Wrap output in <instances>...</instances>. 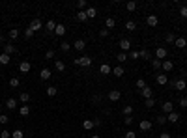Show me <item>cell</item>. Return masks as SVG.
<instances>
[{"label": "cell", "mask_w": 187, "mask_h": 138, "mask_svg": "<svg viewBox=\"0 0 187 138\" xmlns=\"http://www.w3.org/2000/svg\"><path fill=\"white\" fill-rule=\"evenodd\" d=\"M73 64H75V65H81V67H90V65H92V58L84 54V56L75 58V60H73Z\"/></svg>", "instance_id": "obj_1"}, {"label": "cell", "mask_w": 187, "mask_h": 138, "mask_svg": "<svg viewBox=\"0 0 187 138\" xmlns=\"http://www.w3.org/2000/svg\"><path fill=\"white\" fill-rule=\"evenodd\" d=\"M161 110H163V114H165V116H169L170 112H174V105H172L170 101H165V103H163V106H161Z\"/></svg>", "instance_id": "obj_2"}, {"label": "cell", "mask_w": 187, "mask_h": 138, "mask_svg": "<svg viewBox=\"0 0 187 138\" xmlns=\"http://www.w3.org/2000/svg\"><path fill=\"white\" fill-rule=\"evenodd\" d=\"M17 52V47L13 43H4V54H8V56H11V54Z\"/></svg>", "instance_id": "obj_3"}, {"label": "cell", "mask_w": 187, "mask_h": 138, "mask_svg": "<svg viewBox=\"0 0 187 138\" xmlns=\"http://www.w3.org/2000/svg\"><path fill=\"white\" fill-rule=\"evenodd\" d=\"M161 69L165 73H170L172 69H174V62L172 60H163V65H161Z\"/></svg>", "instance_id": "obj_4"}, {"label": "cell", "mask_w": 187, "mask_h": 138, "mask_svg": "<svg viewBox=\"0 0 187 138\" xmlns=\"http://www.w3.org/2000/svg\"><path fill=\"white\" fill-rule=\"evenodd\" d=\"M73 49L79 51V52H82V51L86 49V41H84V39H77V41L73 43Z\"/></svg>", "instance_id": "obj_5"}, {"label": "cell", "mask_w": 187, "mask_h": 138, "mask_svg": "<svg viewBox=\"0 0 187 138\" xmlns=\"http://www.w3.org/2000/svg\"><path fill=\"white\" fill-rule=\"evenodd\" d=\"M140 95L144 97V101H146V99H152V97H154V92H152V88H150V86H146V88H142V90H140Z\"/></svg>", "instance_id": "obj_6"}, {"label": "cell", "mask_w": 187, "mask_h": 138, "mask_svg": "<svg viewBox=\"0 0 187 138\" xmlns=\"http://www.w3.org/2000/svg\"><path fill=\"white\" fill-rule=\"evenodd\" d=\"M146 23H148V26L155 28V26L159 24V17H157V15H148V17H146Z\"/></svg>", "instance_id": "obj_7"}, {"label": "cell", "mask_w": 187, "mask_h": 138, "mask_svg": "<svg viewBox=\"0 0 187 138\" xmlns=\"http://www.w3.org/2000/svg\"><path fill=\"white\" fill-rule=\"evenodd\" d=\"M30 67H32V65H30V62H28V60H23V62L19 64V71H21V73H28V71H30Z\"/></svg>", "instance_id": "obj_8"}, {"label": "cell", "mask_w": 187, "mask_h": 138, "mask_svg": "<svg viewBox=\"0 0 187 138\" xmlns=\"http://www.w3.org/2000/svg\"><path fill=\"white\" fill-rule=\"evenodd\" d=\"M120 90H110V92H109V101H112V103H116V101H118L120 99Z\"/></svg>", "instance_id": "obj_9"}, {"label": "cell", "mask_w": 187, "mask_h": 138, "mask_svg": "<svg viewBox=\"0 0 187 138\" xmlns=\"http://www.w3.org/2000/svg\"><path fill=\"white\" fill-rule=\"evenodd\" d=\"M155 58L163 62L165 58H167V49H165V47H159V49L155 51Z\"/></svg>", "instance_id": "obj_10"}, {"label": "cell", "mask_w": 187, "mask_h": 138, "mask_svg": "<svg viewBox=\"0 0 187 138\" xmlns=\"http://www.w3.org/2000/svg\"><path fill=\"white\" fill-rule=\"evenodd\" d=\"M51 77H52L51 69H47V67H45V69H41V71H39V79H41V80H49Z\"/></svg>", "instance_id": "obj_11"}, {"label": "cell", "mask_w": 187, "mask_h": 138, "mask_svg": "<svg viewBox=\"0 0 187 138\" xmlns=\"http://www.w3.org/2000/svg\"><path fill=\"white\" fill-rule=\"evenodd\" d=\"M174 88H176V90H180V92H182V90H185V88H187L185 79H178V80H174Z\"/></svg>", "instance_id": "obj_12"}, {"label": "cell", "mask_w": 187, "mask_h": 138, "mask_svg": "<svg viewBox=\"0 0 187 138\" xmlns=\"http://www.w3.org/2000/svg\"><path fill=\"white\" fill-rule=\"evenodd\" d=\"M138 129L140 131H150L152 129V121L150 120H142L140 123H138Z\"/></svg>", "instance_id": "obj_13"}, {"label": "cell", "mask_w": 187, "mask_h": 138, "mask_svg": "<svg viewBox=\"0 0 187 138\" xmlns=\"http://www.w3.org/2000/svg\"><path fill=\"white\" fill-rule=\"evenodd\" d=\"M120 49H122V52H127L131 49V41L129 39H122L120 41Z\"/></svg>", "instance_id": "obj_14"}, {"label": "cell", "mask_w": 187, "mask_h": 138, "mask_svg": "<svg viewBox=\"0 0 187 138\" xmlns=\"http://www.w3.org/2000/svg\"><path fill=\"white\" fill-rule=\"evenodd\" d=\"M167 82H169V75H163V73L157 75V84H159V86H165Z\"/></svg>", "instance_id": "obj_15"}, {"label": "cell", "mask_w": 187, "mask_h": 138, "mask_svg": "<svg viewBox=\"0 0 187 138\" xmlns=\"http://www.w3.org/2000/svg\"><path fill=\"white\" fill-rule=\"evenodd\" d=\"M174 45L178 47V49H185V47H187V39H185V37H176Z\"/></svg>", "instance_id": "obj_16"}, {"label": "cell", "mask_w": 187, "mask_h": 138, "mask_svg": "<svg viewBox=\"0 0 187 138\" xmlns=\"http://www.w3.org/2000/svg\"><path fill=\"white\" fill-rule=\"evenodd\" d=\"M99 73H101V75H110V73H112V67H110L109 64H101Z\"/></svg>", "instance_id": "obj_17"}, {"label": "cell", "mask_w": 187, "mask_h": 138, "mask_svg": "<svg viewBox=\"0 0 187 138\" xmlns=\"http://www.w3.org/2000/svg\"><path fill=\"white\" fill-rule=\"evenodd\" d=\"M6 108H8V110H15V108H17V99L10 97L8 101H6Z\"/></svg>", "instance_id": "obj_18"}, {"label": "cell", "mask_w": 187, "mask_h": 138, "mask_svg": "<svg viewBox=\"0 0 187 138\" xmlns=\"http://www.w3.org/2000/svg\"><path fill=\"white\" fill-rule=\"evenodd\" d=\"M114 26H116V21H114L112 17H107V19H105V28H107V30H112Z\"/></svg>", "instance_id": "obj_19"}, {"label": "cell", "mask_w": 187, "mask_h": 138, "mask_svg": "<svg viewBox=\"0 0 187 138\" xmlns=\"http://www.w3.org/2000/svg\"><path fill=\"white\" fill-rule=\"evenodd\" d=\"M54 67H56V71H60V73L66 71V64L62 60H54Z\"/></svg>", "instance_id": "obj_20"}, {"label": "cell", "mask_w": 187, "mask_h": 138, "mask_svg": "<svg viewBox=\"0 0 187 138\" xmlns=\"http://www.w3.org/2000/svg\"><path fill=\"white\" fill-rule=\"evenodd\" d=\"M167 120H169L170 123H178V121H180V114H178V112H170V114L167 116Z\"/></svg>", "instance_id": "obj_21"}, {"label": "cell", "mask_w": 187, "mask_h": 138, "mask_svg": "<svg viewBox=\"0 0 187 138\" xmlns=\"http://www.w3.org/2000/svg\"><path fill=\"white\" fill-rule=\"evenodd\" d=\"M19 114L23 116V118H26V116L30 114V106H28V105H23V106L19 108Z\"/></svg>", "instance_id": "obj_22"}, {"label": "cell", "mask_w": 187, "mask_h": 138, "mask_svg": "<svg viewBox=\"0 0 187 138\" xmlns=\"http://www.w3.org/2000/svg\"><path fill=\"white\" fill-rule=\"evenodd\" d=\"M86 15H88V19H95V15H98V10L90 6V8H86Z\"/></svg>", "instance_id": "obj_23"}, {"label": "cell", "mask_w": 187, "mask_h": 138, "mask_svg": "<svg viewBox=\"0 0 187 138\" xmlns=\"http://www.w3.org/2000/svg\"><path fill=\"white\" fill-rule=\"evenodd\" d=\"M45 28H47V32H52L54 34V30H56V23H54V21H47Z\"/></svg>", "instance_id": "obj_24"}, {"label": "cell", "mask_w": 187, "mask_h": 138, "mask_svg": "<svg viewBox=\"0 0 187 138\" xmlns=\"http://www.w3.org/2000/svg\"><path fill=\"white\" fill-rule=\"evenodd\" d=\"M30 28H32L34 32H36V30H39V28H41V21H39V19H34L32 23H30Z\"/></svg>", "instance_id": "obj_25"}, {"label": "cell", "mask_w": 187, "mask_h": 138, "mask_svg": "<svg viewBox=\"0 0 187 138\" xmlns=\"http://www.w3.org/2000/svg\"><path fill=\"white\" fill-rule=\"evenodd\" d=\"M54 34H56V36H64V34H66V26L64 24H56V30H54Z\"/></svg>", "instance_id": "obj_26"}, {"label": "cell", "mask_w": 187, "mask_h": 138, "mask_svg": "<svg viewBox=\"0 0 187 138\" xmlns=\"http://www.w3.org/2000/svg\"><path fill=\"white\" fill-rule=\"evenodd\" d=\"M150 62H152V67H154L155 71H159V69H161V65H163V62H161V60H157V58L150 60Z\"/></svg>", "instance_id": "obj_27"}, {"label": "cell", "mask_w": 187, "mask_h": 138, "mask_svg": "<svg viewBox=\"0 0 187 138\" xmlns=\"http://www.w3.org/2000/svg\"><path fill=\"white\" fill-rule=\"evenodd\" d=\"M86 19H88V15H86V10H84V11H77V21H79V23H84Z\"/></svg>", "instance_id": "obj_28"}, {"label": "cell", "mask_w": 187, "mask_h": 138, "mask_svg": "<svg viewBox=\"0 0 187 138\" xmlns=\"http://www.w3.org/2000/svg\"><path fill=\"white\" fill-rule=\"evenodd\" d=\"M82 127H84L86 131L94 129V127H95V125H94V120H84V121H82Z\"/></svg>", "instance_id": "obj_29"}, {"label": "cell", "mask_w": 187, "mask_h": 138, "mask_svg": "<svg viewBox=\"0 0 187 138\" xmlns=\"http://www.w3.org/2000/svg\"><path fill=\"white\" fill-rule=\"evenodd\" d=\"M45 92H47V95H49V97H54V95L58 93V88H54V86H49V88L45 90Z\"/></svg>", "instance_id": "obj_30"}, {"label": "cell", "mask_w": 187, "mask_h": 138, "mask_svg": "<svg viewBox=\"0 0 187 138\" xmlns=\"http://www.w3.org/2000/svg\"><path fill=\"white\" fill-rule=\"evenodd\" d=\"M122 114H123V118H126V116H131V114H133V106L126 105V106H123V110H122Z\"/></svg>", "instance_id": "obj_31"}, {"label": "cell", "mask_w": 187, "mask_h": 138, "mask_svg": "<svg viewBox=\"0 0 187 138\" xmlns=\"http://www.w3.org/2000/svg\"><path fill=\"white\" fill-rule=\"evenodd\" d=\"M112 73H114V77H123V67L122 65H116L112 69Z\"/></svg>", "instance_id": "obj_32"}, {"label": "cell", "mask_w": 187, "mask_h": 138, "mask_svg": "<svg viewBox=\"0 0 187 138\" xmlns=\"http://www.w3.org/2000/svg\"><path fill=\"white\" fill-rule=\"evenodd\" d=\"M126 30H129V32L137 30V23H135V21H127V23H126Z\"/></svg>", "instance_id": "obj_33"}, {"label": "cell", "mask_w": 187, "mask_h": 138, "mask_svg": "<svg viewBox=\"0 0 187 138\" xmlns=\"http://www.w3.org/2000/svg\"><path fill=\"white\" fill-rule=\"evenodd\" d=\"M19 101H21V103H28V101H30V93H26V92L19 93Z\"/></svg>", "instance_id": "obj_34"}, {"label": "cell", "mask_w": 187, "mask_h": 138, "mask_svg": "<svg viewBox=\"0 0 187 138\" xmlns=\"http://www.w3.org/2000/svg\"><path fill=\"white\" fill-rule=\"evenodd\" d=\"M10 60H11V58L8 56V54H4V52L0 54V64H2V65H8V64H10Z\"/></svg>", "instance_id": "obj_35"}, {"label": "cell", "mask_w": 187, "mask_h": 138, "mask_svg": "<svg viewBox=\"0 0 187 138\" xmlns=\"http://www.w3.org/2000/svg\"><path fill=\"white\" fill-rule=\"evenodd\" d=\"M155 121L159 123V125H165V123H167L169 120H167V116H165V114H159L157 118H155Z\"/></svg>", "instance_id": "obj_36"}, {"label": "cell", "mask_w": 187, "mask_h": 138, "mask_svg": "<svg viewBox=\"0 0 187 138\" xmlns=\"http://www.w3.org/2000/svg\"><path fill=\"white\" fill-rule=\"evenodd\" d=\"M71 43H67V41H62V43H60V51H64V52H67L69 49H71Z\"/></svg>", "instance_id": "obj_37"}, {"label": "cell", "mask_w": 187, "mask_h": 138, "mask_svg": "<svg viewBox=\"0 0 187 138\" xmlns=\"http://www.w3.org/2000/svg\"><path fill=\"white\" fill-rule=\"evenodd\" d=\"M126 8H127V11H135L137 10V2L135 0H129V2L126 4Z\"/></svg>", "instance_id": "obj_38"}, {"label": "cell", "mask_w": 187, "mask_h": 138, "mask_svg": "<svg viewBox=\"0 0 187 138\" xmlns=\"http://www.w3.org/2000/svg\"><path fill=\"white\" fill-rule=\"evenodd\" d=\"M11 138H24V133H23L21 129H15V131L11 133Z\"/></svg>", "instance_id": "obj_39"}, {"label": "cell", "mask_w": 187, "mask_h": 138, "mask_svg": "<svg viewBox=\"0 0 187 138\" xmlns=\"http://www.w3.org/2000/svg\"><path fill=\"white\" fill-rule=\"evenodd\" d=\"M140 58H144V60H152L150 51H148V49H142V51H140Z\"/></svg>", "instance_id": "obj_40"}, {"label": "cell", "mask_w": 187, "mask_h": 138, "mask_svg": "<svg viewBox=\"0 0 187 138\" xmlns=\"http://www.w3.org/2000/svg\"><path fill=\"white\" fill-rule=\"evenodd\" d=\"M165 39H167V43H174V41H176V36H174L172 32H169L167 36H165Z\"/></svg>", "instance_id": "obj_41"}, {"label": "cell", "mask_w": 187, "mask_h": 138, "mask_svg": "<svg viewBox=\"0 0 187 138\" xmlns=\"http://www.w3.org/2000/svg\"><path fill=\"white\" fill-rule=\"evenodd\" d=\"M19 84H21V80H19L17 77H13V79L10 80V86H11V88H19Z\"/></svg>", "instance_id": "obj_42"}, {"label": "cell", "mask_w": 187, "mask_h": 138, "mask_svg": "<svg viewBox=\"0 0 187 138\" xmlns=\"http://www.w3.org/2000/svg\"><path fill=\"white\" fill-rule=\"evenodd\" d=\"M19 37V30L17 28H11L10 30V39H17Z\"/></svg>", "instance_id": "obj_43"}, {"label": "cell", "mask_w": 187, "mask_h": 138, "mask_svg": "<svg viewBox=\"0 0 187 138\" xmlns=\"http://www.w3.org/2000/svg\"><path fill=\"white\" fill-rule=\"evenodd\" d=\"M129 58L131 60H138V58H140V52H138V51H131L129 52Z\"/></svg>", "instance_id": "obj_44"}, {"label": "cell", "mask_w": 187, "mask_h": 138, "mask_svg": "<svg viewBox=\"0 0 187 138\" xmlns=\"http://www.w3.org/2000/svg\"><path fill=\"white\" fill-rule=\"evenodd\" d=\"M144 105H146V108H154L155 99H154V97H152V99H146V101H144Z\"/></svg>", "instance_id": "obj_45"}, {"label": "cell", "mask_w": 187, "mask_h": 138, "mask_svg": "<svg viewBox=\"0 0 187 138\" xmlns=\"http://www.w3.org/2000/svg\"><path fill=\"white\" fill-rule=\"evenodd\" d=\"M116 60H118V62H120V64H123V62H126V60H127V54H126V52H120V54H118V56H116Z\"/></svg>", "instance_id": "obj_46"}, {"label": "cell", "mask_w": 187, "mask_h": 138, "mask_svg": "<svg viewBox=\"0 0 187 138\" xmlns=\"http://www.w3.org/2000/svg\"><path fill=\"white\" fill-rule=\"evenodd\" d=\"M32 36H34V30H32V28H30V26H28V28H26V30H24V37H26V39H30Z\"/></svg>", "instance_id": "obj_47"}, {"label": "cell", "mask_w": 187, "mask_h": 138, "mask_svg": "<svg viewBox=\"0 0 187 138\" xmlns=\"http://www.w3.org/2000/svg\"><path fill=\"white\" fill-rule=\"evenodd\" d=\"M137 88H138V90L146 88V82H144V79H138V80H137Z\"/></svg>", "instance_id": "obj_48"}, {"label": "cell", "mask_w": 187, "mask_h": 138, "mask_svg": "<svg viewBox=\"0 0 187 138\" xmlns=\"http://www.w3.org/2000/svg\"><path fill=\"white\" fill-rule=\"evenodd\" d=\"M180 15H182L183 19H187V6H182V8H180Z\"/></svg>", "instance_id": "obj_49"}, {"label": "cell", "mask_w": 187, "mask_h": 138, "mask_svg": "<svg viewBox=\"0 0 187 138\" xmlns=\"http://www.w3.org/2000/svg\"><path fill=\"white\" fill-rule=\"evenodd\" d=\"M8 121H10V118H8V116H6V114H0V123H2V125H6Z\"/></svg>", "instance_id": "obj_50"}, {"label": "cell", "mask_w": 187, "mask_h": 138, "mask_svg": "<svg viewBox=\"0 0 187 138\" xmlns=\"http://www.w3.org/2000/svg\"><path fill=\"white\" fill-rule=\"evenodd\" d=\"M123 123H126V125H131V123H133V116H126V118H123Z\"/></svg>", "instance_id": "obj_51"}, {"label": "cell", "mask_w": 187, "mask_h": 138, "mask_svg": "<svg viewBox=\"0 0 187 138\" xmlns=\"http://www.w3.org/2000/svg\"><path fill=\"white\" fill-rule=\"evenodd\" d=\"M10 136H11V133H10V131H6V129L0 133V138H10Z\"/></svg>", "instance_id": "obj_52"}, {"label": "cell", "mask_w": 187, "mask_h": 138, "mask_svg": "<svg viewBox=\"0 0 187 138\" xmlns=\"http://www.w3.org/2000/svg\"><path fill=\"white\" fill-rule=\"evenodd\" d=\"M45 58H47V60H49V58H54V51H52V49H49V51L45 52Z\"/></svg>", "instance_id": "obj_53"}, {"label": "cell", "mask_w": 187, "mask_h": 138, "mask_svg": "<svg viewBox=\"0 0 187 138\" xmlns=\"http://www.w3.org/2000/svg\"><path fill=\"white\" fill-rule=\"evenodd\" d=\"M180 106H182V108H187V97H182V99H180Z\"/></svg>", "instance_id": "obj_54"}, {"label": "cell", "mask_w": 187, "mask_h": 138, "mask_svg": "<svg viewBox=\"0 0 187 138\" xmlns=\"http://www.w3.org/2000/svg\"><path fill=\"white\" fill-rule=\"evenodd\" d=\"M126 138H137V133H135V131H127V133H126Z\"/></svg>", "instance_id": "obj_55"}, {"label": "cell", "mask_w": 187, "mask_h": 138, "mask_svg": "<svg viewBox=\"0 0 187 138\" xmlns=\"http://www.w3.org/2000/svg\"><path fill=\"white\" fill-rule=\"evenodd\" d=\"M109 32H110V30L103 28V30H99V36H101V37H107V36H109Z\"/></svg>", "instance_id": "obj_56"}, {"label": "cell", "mask_w": 187, "mask_h": 138, "mask_svg": "<svg viewBox=\"0 0 187 138\" xmlns=\"http://www.w3.org/2000/svg\"><path fill=\"white\" fill-rule=\"evenodd\" d=\"M159 138H172V136H170V133H167V131H165V133L159 134Z\"/></svg>", "instance_id": "obj_57"}, {"label": "cell", "mask_w": 187, "mask_h": 138, "mask_svg": "<svg viewBox=\"0 0 187 138\" xmlns=\"http://www.w3.org/2000/svg\"><path fill=\"white\" fill-rule=\"evenodd\" d=\"M90 138H101L99 134H92V136H90Z\"/></svg>", "instance_id": "obj_58"}, {"label": "cell", "mask_w": 187, "mask_h": 138, "mask_svg": "<svg viewBox=\"0 0 187 138\" xmlns=\"http://www.w3.org/2000/svg\"><path fill=\"white\" fill-rule=\"evenodd\" d=\"M0 43H4V37L2 36H0Z\"/></svg>", "instance_id": "obj_59"}]
</instances>
